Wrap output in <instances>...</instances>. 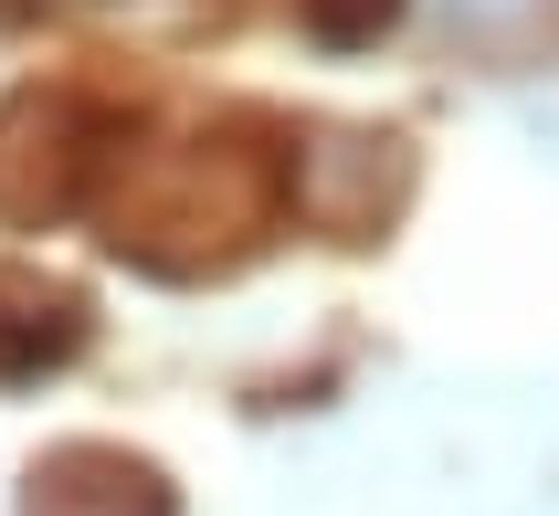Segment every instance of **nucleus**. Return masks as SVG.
<instances>
[{
  "instance_id": "nucleus-1",
  "label": "nucleus",
  "mask_w": 559,
  "mask_h": 516,
  "mask_svg": "<svg viewBox=\"0 0 559 516\" xmlns=\"http://www.w3.org/2000/svg\"><path fill=\"white\" fill-rule=\"evenodd\" d=\"M22 516H180V506L158 485V464L117 454V443H63V454L32 464Z\"/></svg>"
},
{
  "instance_id": "nucleus-2",
  "label": "nucleus",
  "mask_w": 559,
  "mask_h": 516,
  "mask_svg": "<svg viewBox=\"0 0 559 516\" xmlns=\"http://www.w3.org/2000/svg\"><path fill=\"white\" fill-rule=\"evenodd\" d=\"M296 22H307L317 43H338V53H348V43H380V32L402 22V0H296Z\"/></svg>"
}]
</instances>
